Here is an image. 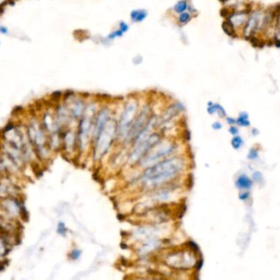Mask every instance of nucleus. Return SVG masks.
<instances>
[{
    "label": "nucleus",
    "instance_id": "nucleus-11",
    "mask_svg": "<svg viewBox=\"0 0 280 280\" xmlns=\"http://www.w3.org/2000/svg\"><path fill=\"white\" fill-rule=\"evenodd\" d=\"M113 118L112 109L108 105H103L102 107H99L96 113L93 120V128L92 140L94 139L100 131L102 130L105 125Z\"/></svg>",
    "mask_w": 280,
    "mask_h": 280
},
{
    "label": "nucleus",
    "instance_id": "nucleus-20",
    "mask_svg": "<svg viewBox=\"0 0 280 280\" xmlns=\"http://www.w3.org/2000/svg\"><path fill=\"white\" fill-rule=\"evenodd\" d=\"M81 255H82L81 249L78 248V247H74L67 254V257L70 261H76L80 260V258L81 257Z\"/></svg>",
    "mask_w": 280,
    "mask_h": 280
},
{
    "label": "nucleus",
    "instance_id": "nucleus-35",
    "mask_svg": "<svg viewBox=\"0 0 280 280\" xmlns=\"http://www.w3.org/2000/svg\"><path fill=\"white\" fill-rule=\"evenodd\" d=\"M239 198L241 199V200L245 201L247 199H248L249 198V193L247 192H244V193H242L241 194L239 195Z\"/></svg>",
    "mask_w": 280,
    "mask_h": 280
},
{
    "label": "nucleus",
    "instance_id": "nucleus-2",
    "mask_svg": "<svg viewBox=\"0 0 280 280\" xmlns=\"http://www.w3.org/2000/svg\"><path fill=\"white\" fill-rule=\"evenodd\" d=\"M201 254H196L180 244L165 249L156 257L159 261L174 271H195L197 261Z\"/></svg>",
    "mask_w": 280,
    "mask_h": 280
},
{
    "label": "nucleus",
    "instance_id": "nucleus-6",
    "mask_svg": "<svg viewBox=\"0 0 280 280\" xmlns=\"http://www.w3.org/2000/svg\"><path fill=\"white\" fill-rule=\"evenodd\" d=\"M140 110V103L136 97L128 99L123 105L117 120V141L125 143L129 132Z\"/></svg>",
    "mask_w": 280,
    "mask_h": 280
},
{
    "label": "nucleus",
    "instance_id": "nucleus-9",
    "mask_svg": "<svg viewBox=\"0 0 280 280\" xmlns=\"http://www.w3.org/2000/svg\"><path fill=\"white\" fill-rule=\"evenodd\" d=\"M184 111V106L180 102H173L169 104L159 116H156V130L161 133L166 126L172 124V122L183 114Z\"/></svg>",
    "mask_w": 280,
    "mask_h": 280
},
{
    "label": "nucleus",
    "instance_id": "nucleus-14",
    "mask_svg": "<svg viewBox=\"0 0 280 280\" xmlns=\"http://www.w3.org/2000/svg\"><path fill=\"white\" fill-rule=\"evenodd\" d=\"M252 181L245 175H240L236 180V187L239 189L247 190L252 188Z\"/></svg>",
    "mask_w": 280,
    "mask_h": 280
},
{
    "label": "nucleus",
    "instance_id": "nucleus-25",
    "mask_svg": "<svg viewBox=\"0 0 280 280\" xmlns=\"http://www.w3.org/2000/svg\"><path fill=\"white\" fill-rule=\"evenodd\" d=\"M222 27H223V30H224V32H225L227 35H229V36H233L234 34H235V30H234V29L233 28L232 26H231V25H230V24L227 21H224Z\"/></svg>",
    "mask_w": 280,
    "mask_h": 280
},
{
    "label": "nucleus",
    "instance_id": "nucleus-29",
    "mask_svg": "<svg viewBox=\"0 0 280 280\" xmlns=\"http://www.w3.org/2000/svg\"><path fill=\"white\" fill-rule=\"evenodd\" d=\"M62 93L60 92V91H56V92H53L51 94V98L53 99V101H54V102H57L58 100H60V99L62 97Z\"/></svg>",
    "mask_w": 280,
    "mask_h": 280
},
{
    "label": "nucleus",
    "instance_id": "nucleus-26",
    "mask_svg": "<svg viewBox=\"0 0 280 280\" xmlns=\"http://www.w3.org/2000/svg\"><path fill=\"white\" fill-rule=\"evenodd\" d=\"M217 104L218 103H215V102H207V112H208L209 115H214L216 113L217 111Z\"/></svg>",
    "mask_w": 280,
    "mask_h": 280
},
{
    "label": "nucleus",
    "instance_id": "nucleus-30",
    "mask_svg": "<svg viewBox=\"0 0 280 280\" xmlns=\"http://www.w3.org/2000/svg\"><path fill=\"white\" fill-rule=\"evenodd\" d=\"M247 157H248L249 159H251V160L256 159V158L258 157L257 151L255 149H252L251 151H250V153H249Z\"/></svg>",
    "mask_w": 280,
    "mask_h": 280
},
{
    "label": "nucleus",
    "instance_id": "nucleus-18",
    "mask_svg": "<svg viewBox=\"0 0 280 280\" xmlns=\"http://www.w3.org/2000/svg\"><path fill=\"white\" fill-rule=\"evenodd\" d=\"M182 245L184 246V247H186V248H188V250H190L193 252L196 253V254H201V253L200 247L193 239H188L187 240H185L184 242L182 243Z\"/></svg>",
    "mask_w": 280,
    "mask_h": 280
},
{
    "label": "nucleus",
    "instance_id": "nucleus-1",
    "mask_svg": "<svg viewBox=\"0 0 280 280\" xmlns=\"http://www.w3.org/2000/svg\"><path fill=\"white\" fill-rule=\"evenodd\" d=\"M188 159L177 154L142 170L138 179L141 188L152 191L163 185L177 181L188 167Z\"/></svg>",
    "mask_w": 280,
    "mask_h": 280
},
{
    "label": "nucleus",
    "instance_id": "nucleus-27",
    "mask_svg": "<svg viewBox=\"0 0 280 280\" xmlns=\"http://www.w3.org/2000/svg\"><path fill=\"white\" fill-rule=\"evenodd\" d=\"M217 115L220 116V117H225L226 116V112L225 110L224 109V107L220 104H217V111H216Z\"/></svg>",
    "mask_w": 280,
    "mask_h": 280
},
{
    "label": "nucleus",
    "instance_id": "nucleus-12",
    "mask_svg": "<svg viewBox=\"0 0 280 280\" xmlns=\"http://www.w3.org/2000/svg\"><path fill=\"white\" fill-rule=\"evenodd\" d=\"M61 147L67 155H76L78 153V143H77L76 130L72 129H66L61 133Z\"/></svg>",
    "mask_w": 280,
    "mask_h": 280
},
{
    "label": "nucleus",
    "instance_id": "nucleus-15",
    "mask_svg": "<svg viewBox=\"0 0 280 280\" xmlns=\"http://www.w3.org/2000/svg\"><path fill=\"white\" fill-rule=\"evenodd\" d=\"M147 16V12L144 9H134L130 13V19L133 22H142Z\"/></svg>",
    "mask_w": 280,
    "mask_h": 280
},
{
    "label": "nucleus",
    "instance_id": "nucleus-28",
    "mask_svg": "<svg viewBox=\"0 0 280 280\" xmlns=\"http://www.w3.org/2000/svg\"><path fill=\"white\" fill-rule=\"evenodd\" d=\"M119 29L124 34V33H126L130 30V26H129L127 23L122 21L121 22H119Z\"/></svg>",
    "mask_w": 280,
    "mask_h": 280
},
{
    "label": "nucleus",
    "instance_id": "nucleus-33",
    "mask_svg": "<svg viewBox=\"0 0 280 280\" xmlns=\"http://www.w3.org/2000/svg\"><path fill=\"white\" fill-rule=\"evenodd\" d=\"M142 61H143V57L140 55H138L136 57H134V59H133V62L135 65H139V64L142 63Z\"/></svg>",
    "mask_w": 280,
    "mask_h": 280
},
{
    "label": "nucleus",
    "instance_id": "nucleus-37",
    "mask_svg": "<svg viewBox=\"0 0 280 280\" xmlns=\"http://www.w3.org/2000/svg\"><path fill=\"white\" fill-rule=\"evenodd\" d=\"M0 31H2V33H6L7 29L5 27H0Z\"/></svg>",
    "mask_w": 280,
    "mask_h": 280
},
{
    "label": "nucleus",
    "instance_id": "nucleus-34",
    "mask_svg": "<svg viewBox=\"0 0 280 280\" xmlns=\"http://www.w3.org/2000/svg\"><path fill=\"white\" fill-rule=\"evenodd\" d=\"M253 179H254L255 181H260L261 180V179H262V175L260 172H256L254 175H253Z\"/></svg>",
    "mask_w": 280,
    "mask_h": 280
},
{
    "label": "nucleus",
    "instance_id": "nucleus-7",
    "mask_svg": "<svg viewBox=\"0 0 280 280\" xmlns=\"http://www.w3.org/2000/svg\"><path fill=\"white\" fill-rule=\"evenodd\" d=\"M170 227L166 224H140L134 228L128 236L132 240L131 246L151 239H166L170 237Z\"/></svg>",
    "mask_w": 280,
    "mask_h": 280
},
{
    "label": "nucleus",
    "instance_id": "nucleus-13",
    "mask_svg": "<svg viewBox=\"0 0 280 280\" xmlns=\"http://www.w3.org/2000/svg\"><path fill=\"white\" fill-rule=\"evenodd\" d=\"M248 18V12L247 11H243V12H235V13H231L229 14L228 19L226 20L232 26V27L234 29L240 28L242 26L247 20Z\"/></svg>",
    "mask_w": 280,
    "mask_h": 280
},
{
    "label": "nucleus",
    "instance_id": "nucleus-31",
    "mask_svg": "<svg viewBox=\"0 0 280 280\" xmlns=\"http://www.w3.org/2000/svg\"><path fill=\"white\" fill-rule=\"evenodd\" d=\"M211 127L214 130H221L222 127H223V125L222 124L219 122V121H216V122H214L213 124H211Z\"/></svg>",
    "mask_w": 280,
    "mask_h": 280
},
{
    "label": "nucleus",
    "instance_id": "nucleus-23",
    "mask_svg": "<svg viewBox=\"0 0 280 280\" xmlns=\"http://www.w3.org/2000/svg\"><path fill=\"white\" fill-rule=\"evenodd\" d=\"M231 144H232L233 147L234 149L238 150L243 145V140H242V139L241 137L236 135L235 137L233 138L232 141H231Z\"/></svg>",
    "mask_w": 280,
    "mask_h": 280
},
{
    "label": "nucleus",
    "instance_id": "nucleus-36",
    "mask_svg": "<svg viewBox=\"0 0 280 280\" xmlns=\"http://www.w3.org/2000/svg\"><path fill=\"white\" fill-rule=\"evenodd\" d=\"M226 121L228 122V124H229L230 125H233V124H236V120L235 119H233V118L227 117L226 118Z\"/></svg>",
    "mask_w": 280,
    "mask_h": 280
},
{
    "label": "nucleus",
    "instance_id": "nucleus-4",
    "mask_svg": "<svg viewBox=\"0 0 280 280\" xmlns=\"http://www.w3.org/2000/svg\"><path fill=\"white\" fill-rule=\"evenodd\" d=\"M116 141H117V120L113 117L92 140L91 153L93 161H102L111 151Z\"/></svg>",
    "mask_w": 280,
    "mask_h": 280
},
{
    "label": "nucleus",
    "instance_id": "nucleus-10",
    "mask_svg": "<svg viewBox=\"0 0 280 280\" xmlns=\"http://www.w3.org/2000/svg\"><path fill=\"white\" fill-rule=\"evenodd\" d=\"M153 114V108L148 103H146L145 105H143L140 108L137 117L135 119L134 124H133L129 132V134H128L127 139H126L124 144H130L132 140L134 139L140 131L146 126Z\"/></svg>",
    "mask_w": 280,
    "mask_h": 280
},
{
    "label": "nucleus",
    "instance_id": "nucleus-22",
    "mask_svg": "<svg viewBox=\"0 0 280 280\" xmlns=\"http://www.w3.org/2000/svg\"><path fill=\"white\" fill-rule=\"evenodd\" d=\"M57 233L59 235L62 236V237L67 236V233H68V229H67V227L66 226L65 223L62 222V221H60L59 223L57 224Z\"/></svg>",
    "mask_w": 280,
    "mask_h": 280
},
{
    "label": "nucleus",
    "instance_id": "nucleus-38",
    "mask_svg": "<svg viewBox=\"0 0 280 280\" xmlns=\"http://www.w3.org/2000/svg\"><path fill=\"white\" fill-rule=\"evenodd\" d=\"M0 199H1V198H0Z\"/></svg>",
    "mask_w": 280,
    "mask_h": 280
},
{
    "label": "nucleus",
    "instance_id": "nucleus-24",
    "mask_svg": "<svg viewBox=\"0 0 280 280\" xmlns=\"http://www.w3.org/2000/svg\"><path fill=\"white\" fill-rule=\"evenodd\" d=\"M124 35V33L121 31L120 29L118 28L117 30H116L114 31L111 32L110 34L108 35V36L107 37V39L109 40V41H112V40H114L116 38H120V37H122Z\"/></svg>",
    "mask_w": 280,
    "mask_h": 280
},
{
    "label": "nucleus",
    "instance_id": "nucleus-17",
    "mask_svg": "<svg viewBox=\"0 0 280 280\" xmlns=\"http://www.w3.org/2000/svg\"><path fill=\"white\" fill-rule=\"evenodd\" d=\"M189 4H188V2L187 0H179L178 1L177 3H175V5H174V7H173V9H174V12L176 14H180V13H183L186 12V11H188V8H189Z\"/></svg>",
    "mask_w": 280,
    "mask_h": 280
},
{
    "label": "nucleus",
    "instance_id": "nucleus-32",
    "mask_svg": "<svg viewBox=\"0 0 280 280\" xmlns=\"http://www.w3.org/2000/svg\"><path fill=\"white\" fill-rule=\"evenodd\" d=\"M229 132L233 135H237L238 133H239V130H238V128L235 127V126H233V125H231L230 128L229 129Z\"/></svg>",
    "mask_w": 280,
    "mask_h": 280
},
{
    "label": "nucleus",
    "instance_id": "nucleus-19",
    "mask_svg": "<svg viewBox=\"0 0 280 280\" xmlns=\"http://www.w3.org/2000/svg\"><path fill=\"white\" fill-rule=\"evenodd\" d=\"M192 19V13L189 11H186L184 13H180L179 14L178 17H177V21L179 25H186L188 24Z\"/></svg>",
    "mask_w": 280,
    "mask_h": 280
},
{
    "label": "nucleus",
    "instance_id": "nucleus-3",
    "mask_svg": "<svg viewBox=\"0 0 280 280\" xmlns=\"http://www.w3.org/2000/svg\"><path fill=\"white\" fill-rule=\"evenodd\" d=\"M95 101L87 102L82 117L78 121L76 133L78 143V154H85L91 150L93 120L99 107Z\"/></svg>",
    "mask_w": 280,
    "mask_h": 280
},
{
    "label": "nucleus",
    "instance_id": "nucleus-16",
    "mask_svg": "<svg viewBox=\"0 0 280 280\" xmlns=\"http://www.w3.org/2000/svg\"><path fill=\"white\" fill-rule=\"evenodd\" d=\"M12 250L13 249L10 248L7 245L6 242L3 241L2 237L0 236V261H8L7 257Z\"/></svg>",
    "mask_w": 280,
    "mask_h": 280
},
{
    "label": "nucleus",
    "instance_id": "nucleus-5",
    "mask_svg": "<svg viewBox=\"0 0 280 280\" xmlns=\"http://www.w3.org/2000/svg\"><path fill=\"white\" fill-rule=\"evenodd\" d=\"M179 143L175 139L163 137L140 160L136 166L141 170L147 168L161 161L179 154Z\"/></svg>",
    "mask_w": 280,
    "mask_h": 280
},
{
    "label": "nucleus",
    "instance_id": "nucleus-8",
    "mask_svg": "<svg viewBox=\"0 0 280 280\" xmlns=\"http://www.w3.org/2000/svg\"><path fill=\"white\" fill-rule=\"evenodd\" d=\"M164 137L161 132L157 130L153 131L148 138L142 142L130 147L126 158V163L130 166H136L140 160L156 145Z\"/></svg>",
    "mask_w": 280,
    "mask_h": 280
},
{
    "label": "nucleus",
    "instance_id": "nucleus-21",
    "mask_svg": "<svg viewBox=\"0 0 280 280\" xmlns=\"http://www.w3.org/2000/svg\"><path fill=\"white\" fill-rule=\"evenodd\" d=\"M236 124L240 126H248L250 125V122L248 121V116L246 113H241L239 117L236 120Z\"/></svg>",
    "mask_w": 280,
    "mask_h": 280
}]
</instances>
